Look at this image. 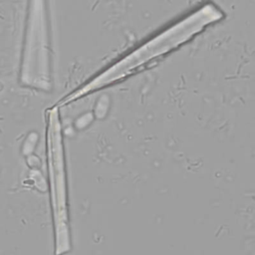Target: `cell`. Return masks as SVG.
Here are the masks:
<instances>
[{
  "label": "cell",
  "instance_id": "6da1fadb",
  "mask_svg": "<svg viewBox=\"0 0 255 255\" xmlns=\"http://www.w3.org/2000/svg\"><path fill=\"white\" fill-rule=\"evenodd\" d=\"M224 17L223 12L214 4L206 3L154 35L125 57L111 65L102 73L78 90L69 94L61 104H68L122 81L152 60L161 57L199 34L207 26L217 23Z\"/></svg>",
  "mask_w": 255,
  "mask_h": 255
},
{
  "label": "cell",
  "instance_id": "7a4b0ae2",
  "mask_svg": "<svg viewBox=\"0 0 255 255\" xmlns=\"http://www.w3.org/2000/svg\"><path fill=\"white\" fill-rule=\"evenodd\" d=\"M24 87L52 88L51 46L46 0H30L20 75Z\"/></svg>",
  "mask_w": 255,
  "mask_h": 255
}]
</instances>
